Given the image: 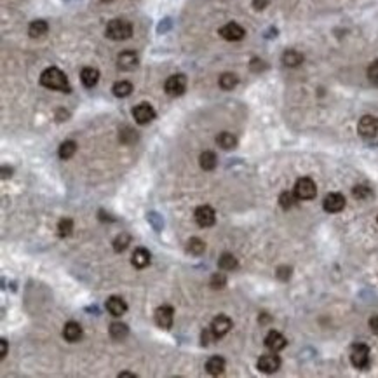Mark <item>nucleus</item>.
Returning a JSON list of instances; mask_svg holds the SVG:
<instances>
[{
    "instance_id": "4",
    "label": "nucleus",
    "mask_w": 378,
    "mask_h": 378,
    "mask_svg": "<svg viewBox=\"0 0 378 378\" xmlns=\"http://www.w3.org/2000/svg\"><path fill=\"white\" fill-rule=\"evenodd\" d=\"M295 194L300 200H310L314 199L317 194V188H316V183L312 182L310 178H300L295 185Z\"/></svg>"
},
{
    "instance_id": "30",
    "label": "nucleus",
    "mask_w": 378,
    "mask_h": 378,
    "mask_svg": "<svg viewBox=\"0 0 378 378\" xmlns=\"http://www.w3.org/2000/svg\"><path fill=\"white\" fill-rule=\"evenodd\" d=\"M204 249H206V244H204V241H200L199 237H192L190 241H188V246H187V251L192 255H202Z\"/></svg>"
},
{
    "instance_id": "23",
    "label": "nucleus",
    "mask_w": 378,
    "mask_h": 378,
    "mask_svg": "<svg viewBox=\"0 0 378 378\" xmlns=\"http://www.w3.org/2000/svg\"><path fill=\"white\" fill-rule=\"evenodd\" d=\"M47 30H49V26H47V23L44 19H37V21H33L28 26V35L31 38H38V37H42V35H46Z\"/></svg>"
},
{
    "instance_id": "7",
    "label": "nucleus",
    "mask_w": 378,
    "mask_h": 378,
    "mask_svg": "<svg viewBox=\"0 0 378 378\" xmlns=\"http://www.w3.org/2000/svg\"><path fill=\"white\" fill-rule=\"evenodd\" d=\"M220 35L228 42H237V40H242L244 38L246 30H244L241 25H237V23H227L225 26L220 28Z\"/></svg>"
},
{
    "instance_id": "39",
    "label": "nucleus",
    "mask_w": 378,
    "mask_h": 378,
    "mask_svg": "<svg viewBox=\"0 0 378 378\" xmlns=\"http://www.w3.org/2000/svg\"><path fill=\"white\" fill-rule=\"evenodd\" d=\"M369 329L375 334H378V316H373L369 319Z\"/></svg>"
},
{
    "instance_id": "2",
    "label": "nucleus",
    "mask_w": 378,
    "mask_h": 378,
    "mask_svg": "<svg viewBox=\"0 0 378 378\" xmlns=\"http://www.w3.org/2000/svg\"><path fill=\"white\" fill-rule=\"evenodd\" d=\"M106 37L112 40H125L133 35V25L125 19H112L106 25Z\"/></svg>"
},
{
    "instance_id": "12",
    "label": "nucleus",
    "mask_w": 378,
    "mask_h": 378,
    "mask_svg": "<svg viewBox=\"0 0 378 378\" xmlns=\"http://www.w3.org/2000/svg\"><path fill=\"white\" fill-rule=\"evenodd\" d=\"M230 328H232V321L227 316H218L213 319V322H211V333L215 338L225 337V334L230 331Z\"/></svg>"
},
{
    "instance_id": "20",
    "label": "nucleus",
    "mask_w": 378,
    "mask_h": 378,
    "mask_svg": "<svg viewBox=\"0 0 378 378\" xmlns=\"http://www.w3.org/2000/svg\"><path fill=\"white\" fill-rule=\"evenodd\" d=\"M282 63H284L286 66H289V68H297V66H300L303 63V54L295 49H287L286 53L282 54Z\"/></svg>"
},
{
    "instance_id": "16",
    "label": "nucleus",
    "mask_w": 378,
    "mask_h": 378,
    "mask_svg": "<svg viewBox=\"0 0 378 378\" xmlns=\"http://www.w3.org/2000/svg\"><path fill=\"white\" fill-rule=\"evenodd\" d=\"M106 310H108L112 316L120 317L122 314L128 310V305H125V302L119 297H110L108 300H106Z\"/></svg>"
},
{
    "instance_id": "15",
    "label": "nucleus",
    "mask_w": 378,
    "mask_h": 378,
    "mask_svg": "<svg viewBox=\"0 0 378 378\" xmlns=\"http://www.w3.org/2000/svg\"><path fill=\"white\" fill-rule=\"evenodd\" d=\"M286 344H287V340L279 331H270L265 337V347L269 350H272V352H279V350H282L286 347Z\"/></svg>"
},
{
    "instance_id": "35",
    "label": "nucleus",
    "mask_w": 378,
    "mask_h": 378,
    "mask_svg": "<svg viewBox=\"0 0 378 378\" xmlns=\"http://www.w3.org/2000/svg\"><path fill=\"white\" fill-rule=\"evenodd\" d=\"M225 284H227V277L222 272L215 274L211 277V286L215 287V289H222V287H225Z\"/></svg>"
},
{
    "instance_id": "19",
    "label": "nucleus",
    "mask_w": 378,
    "mask_h": 378,
    "mask_svg": "<svg viewBox=\"0 0 378 378\" xmlns=\"http://www.w3.org/2000/svg\"><path fill=\"white\" fill-rule=\"evenodd\" d=\"M206 369H207V373L209 375H222L223 371H225V359L223 357H220V356H213V357H209L207 359V363H206Z\"/></svg>"
},
{
    "instance_id": "14",
    "label": "nucleus",
    "mask_w": 378,
    "mask_h": 378,
    "mask_svg": "<svg viewBox=\"0 0 378 378\" xmlns=\"http://www.w3.org/2000/svg\"><path fill=\"white\" fill-rule=\"evenodd\" d=\"M136 65H138V56L133 51H124V53H120L119 58H117V66H119L120 70H124V72L135 70Z\"/></svg>"
},
{
    "instance_id": "26",
    "label": "nucleus",
    "mask_w": 378,
    "mask_h": 378,
    "mask_svg": "<svg viewBox=\"0 0 378 378\" xmlns=\"http://www.w3.org/2000/svg\"><path fill=\"white\" fill-rule=\"evenodd\" d=\"M216 141H218L220 147L225 148V150H232V148L237 147V138L232 135V133H222V135L216 138Z\"/></svg>"
},
{
    "instance_id": "42",
    "label": "nucleus",
    "mask_w": 378,
    "mask_h": 378,
    "mask_svg": "<svg viewBox=\"0 0 378 378\" xmlns=\"http://www.w3.org/2000/svg\"><path fill=\"white\" fill-rule=\"evenodd\" d=\"M120 376H135L133 373H120Z\"/></svg>"
},
{
    "instance_id": "34",
    "label": "nucleus",
    "mask_w": 378,
    "mask_h": 378,
    "mask_svg": "<svg viewBox=\"0 0 378 378\" xmlns=\"http://www.w3.org/2000/svg\"><path fill=\"white\" fill-rule=\"evenodd\" d=\"M352 194H354V197H356V199L363 200V199H368V197L371 195V188L364 187V185H357V187H354Z\"/></svg>"
},
{
    "instance_id": "31",
    "label": "nucleus",
    "mask_w": 378,
    "mask_h": 378,
    "mask_svg": "<svg viewBox=\"0 0 378 378\" xmlns=\"http://www.w3.org/2000/svg\"><path fill=\"white\" fill-rule=\"evenodd\" d=\"M297 194H291V192H282L281 197H279V204H281L282 209H291L297 202Z\"/></svg>"
},
{
    "instance_id": "37",
    "label": "nucleus",
    "mask_w": 378,
    "mask_h": 378,
    "mask_svg": "<svg viewBox=\"0 0 378 378\" xmlns=\"http://www.w3.org/2000/svg\"><path fill=\"white\" fill-rule=\"evenodd\" d=\"M277 277L281 279V281H287V279L291 277V267H279Z\"/></svg>"
},
{
    "instance_id": "29",
    "label": "nucleus",
    "mask_w": 378,
    "mask_h": 378,
    "mask_svg": "<svg viewBox=\"0 0 378 378\" xmlns=\"http://www.w3.org/2000/svg\"><path fill=\"white\" fill-rule=\"evenodd\" d=\"M75 152H77V143H75V141L66 140V141H63V143H61V147H60V157H61L63 160L70 159V157H72Z\"/></svg>"
},
{
    "instance_id": "40",
    "label": "nucleus",
    "mask_w": 378,
    "mask_h": 378,
    "mask_svg": "<svg viewBox=\"0 0 378 378\" xmlns=\"http://www.w3.org/2000/svg\"><path fill=\"white\" fill-rule=\"evenodd\" d=\"M267 4H269V0H253V7L257 11H262L267 7Z\"/></svg>"
},
{
    "instance_id": "22",
    "label": "nucleus",
    "mask_w": 378,
    "mask_h": 378,
    "mask_svg": "<svg viewBox=\"0 0 378 378\" xmlns=\"http://www.w3.org/2000/svg\"><path fill=\"white\" fill-rule=\"evenodd\" d=\"M199 164L204 171H213L218 164V159H216V153L215 152H202L199 157Z\"/></svg>"
},
{
    "instance_id": "17",
    "label": "nucleus",
    "mask_w": 378,
    "mask_h": 378,
    "mask_svg": "<svg viewBox=\"0 0 378 378\" xmlns=\"http://www.w3.org/2000/svg\"><path fill=\"white\" fill-rule=\"evenodd\" d=\"M63 337L68 342H77L80 340L82 337V326L75 321H68L65 324V329H63Z\"/></svg>"
},
{
    "instance_id": "36",
    "label": "nucleus",
    "mask_w": 378,
    "mask_h": 378,
    "mask_svg": "<svg viewBox=\"0 0 378 378\" xmlns=\"http://www.w3.org/2000/svg\"><path fill=\"white\" fill-rule=\"evenodd\" d=\"M368 78H369V82H371V84L378 86V60L373 61L371 65H369V68H368Z\"/></svg>"
},
{
    "instance_id": "32",
    "label": "nucleus",
    "mask_w": 378,
    "mask_h": 378,
    "mask_svg": "<svg viewBox=\"0 0 378 378\" xmlns=\"http://www.w3.org/2000/svg\"><path fill=\"white\" fill-rule=\"evenodd\" d=\"M73 230V222L70 218H63L60 220V223H58V234H60V237H68L70 234H72Z\"/></svg>"
},
{
    "instance_id": "41",
    "label": "nucleus",
    "mask_w": 378,
    "mask_h": 378,
    "mask_svg": "<svg viewBox=\"0 0 378 378\" xmlns=\"http://www.w3.org/2000/svg\"><path fill=\"white\" fill-rule=\"evenodd\" d=\"M6 354H7V342L6 340H0V357H6Z\"/></svg>"
},
{
    "instance_id": "25",
    "label": "nucleus",
    "mask_w": 378,
    "mask_h": 378,
    "mask_svg": "<svg viewBox=\"0 0 378 378\" xmlns=\"http://www.w3.org/2000/svg\"><path fill=\"white\" fill-rule=\"evenodd\" d=\"M218 267L222 270H235L239 267L237 258H235L234 255H230V253H223L222 257H220V260H218Z\"/></svg>"
},
{
    "instance_id": "33",
    "label": "nucleus",
    "mask_w": 378,
    "mask_h": 378,
    "mask_svg": "<svg viewBox=\"0 0 378 378\" xmlns=\"http://www.w3.org/2000/svg\"><path fill=\"white\" fill-rule=\"evenodd\" d=\"M131 242V237H129L128 234H120L117 235V239L113 241V249L117 251V253H122V251L128 247V244Z\"/></svg>"
},
{
    "instance_id": "28",
    "label": "nucleus",
    "mask_w": 378,
    "mask_h": 378,
    "mask_svg": "<svg viewBox=\"0 0 378 378\" xmlns=\"http://www.w3.org/2000/svg\"><path fill=\"white\" fill-rule=\"evenodd\" d=\"M239 84V78L235 73H222V77H220V88L225 89V91H230V89H234L235 86Z\"/></svg>"
},
{
    "instance_id": "10",
    "label": "nucleus",
    "mask_w": 378,
    "mask_h": 378,
    "mask_svg": "<svg viewBox=\"0 0 378 378\" xmlns=\"http://www.w3.org/2000/svg\"><path fill=\"white\" fill-rule=\"evenodd\" d=\"M173 319H175V310L169 305H162L155 310V322L159 328L169 329L173 326Z\"/></svg>"
},
{
    "instance_id": "27",
    "label": "nucleus",
    "mask_w": 378,
    "mask_h": 378,
    "mask_svg": "<svg viewBox=\"0 0 378 378\" xmlns=\"http://www.w3.org/2000/svg\"><path fill=\"white\" fill-rule=\"evenodd\" d=\"M113 94H115L117 98H125L129 96V94L133 93V84L128 80H120V82H115L112 88Z\"/></svg>"
},
{
    "instance_id": "18",
    "label": "nucleus",
    "mask_w": 378,
    "mask_h": 378,
    "mask_svg": "<svg viewBox=\"0 0 378 378\" xmlns=\"http://www.w3.org/2000/svg\"><path fill=\"white\" fill-rule=\"evenodd\" d=\"M80 80L86 88H94L98 84V80H100V72L96 68H93V66H86L80 72Z\"/></svg>"
},
{
    "instance_id": "8",
    "label": "nucleus",
    "mask_w": 378,
    "mask_h": 378,
    "mask_svg": "<svg viewBox=\"0 0 378 378\" xmlns=\"http://www.w3.org/2000/svg\"><path fill=\"white\" fill-rule=\"evenodd\" d=\"M133 117H135V120L138 124H141V125L148 124V122H152L155 119V110L148 103H140L133 108Z\"/></svg>"
},
{
    "instance_id": "38",
    "label": "nucleus",
    "mask_w": 378,
    "mask_h": 378,
    "mask_svg": "<svg viewBox=\"0 0 378 378\" xmlns=\"http://www.w3.org/2000/svg\"><path fill=\"white\" fill-rule=\"evenodd\" d=\"M265 68V63H263L262 60H258V58H255L253 61H251V70L253 72H260V70Z\"/></svg>"
},
{
    "instance_id": "6",
    "label": "nucleus",
    "mask_w": 378,
    "mask_h": 378,
    "mask_svg": "<svg viewBox=\"0 0 378 378\" xmlns=\"http://www.w3.org/2000/svg\"><path fill=\"white\" fill-rule=\"evenodd\" d=\"M357 131L363 138H373L378 133V119L373 115L361 117L359 124H357Z\"/></svg>"
},
{
    "instance_id": "43",
    "label": "nucleus",
    "mask_w": 378,
    "mask_h": 378,
    "mask_svg": "<svg viewBox=\"0 0 378 378\" xmlns=\"http://www.w3.org/2000/svg\"><path fill=\"white\" fill-rule=\"evenodd\" d=\"M103 2H112V0H103Z\"/></svg>"
},
{
    "instance_id": "24",
    "label": "nucleus",
    "mask_w": 378,
    "mask_h": 378,
    "mask_svg": "<svg viewBox=\"0 0 378 378\" xmlns=\"http://www.w3.org/2000/svg\"><path fill=\"white\" fill-rule=\"evenodd\" d=\"M128 334H129V328L124 322H112L110 324V337L113 340H124Z\"/></svg>"
},
{
    "instance_id": "11",
    "label": "nucleus",
    "mask_w": 378,
    "mask_h": 378,
    "mask_svg": "<svg viewBox=\"0 0 378 378\" xmlns=\"http://www.w3.org/2000/svg\"><path fill=\"white\" fill-rule=\"evenodd\" d=\"M279 368H281V359H279V356H275V354H265V356H262L258 359V369L262 373L270 375V373L277 371Z\"/></svg>"
},
{
    "instance_id": "1",
    "label": "nucleus",
    "mask_w": 378,
    "mask_h": 378,
    "mask_svg": "<svg viewBox=\"0 0 378 378\" xmlns=\"http://www.w3.org/2000/svg\"><path fill=\"white\" fill-rule=\"evenodd\" d=\"M40 84L47 89H54V91H65L70 93V86H68V78H66L65 73L61 72L56 66H51V68H46L40 75Z\"/></svg>"
},
{
    "instance_id": "21",
    "label": "nucleus",
    "mask_w": 378,
    "mask_h": 378,
    "mask_svg": "<svg viewBox=\"0 0 378 378\" xmlns=\"http://www.w3.org/2000/svg\"><path fill=\"white\" fill-rule=\"evenodd\" d=\"M148 263H150V253L145 247H138L133 253V265L136 269H145V267H148Z\"/></svg>"
},
{
    "instance_id": "13",
    "label": "nucleus",
    "mask_w": 378,
    "mask_h": 378,
    "mask_svg": "<svg viewBox=\"0 0 378 378\" xmlns=\"http://www.w3.org/2000/svg\"><path fill=\"white\" fill-rule=\"evenodd\" d=\"M322 206L328 213H340L345 207V197L342 194H328L324 197Z\"/></svg>"
},
{
    "instance_id": "9",
    "label": "nucleus",
    "mask_w": 378,
    "mask_h": 378,
    "mask_svg": "<svg viewBox=\"0 0 378 378\" xmlns=\"http://www.w3.org/2000/svg\"><path fill=\"white\" fill-rule=\"evenodd\" d=\"M195 222L199 227L206 228V227H213L216 222V215L215 211H213V207L209 206H199L195 209Z\"/></svg>"
},
{
    "instance_id": "3",
    "label": "nucleus",
    "mask_w": 378,
    "mask_h": 378,
    "mask_svg": "<svg viewBox=\"0 0 378 378\" xmlns=\"http://www.w3.org/2000/svg\"><path fill=\"white\" fill-rule=\"evenodd\" d=\"M350 363L357 369H366L369 366V349L363 344L354 345L350 352Z\"/></svg>"
},
{
    "instance_id": "5",
    "label": "nucleus",
    "mask_w": 378,
    "mask_h": 378,
    "mask_svg": "<svg viewBox=\"0 0 378 378\" xmlns=\"http://www.w3.org/2000/svg\"><path fill=\"white\" fill-rule=\"evenodd\" d=\"M164 89H166V93L173 98L182 96L185 93V89H187V78H185V75H182V73L171 75L166 80V84H164Z\"/></svg>"
}]
</instances>
